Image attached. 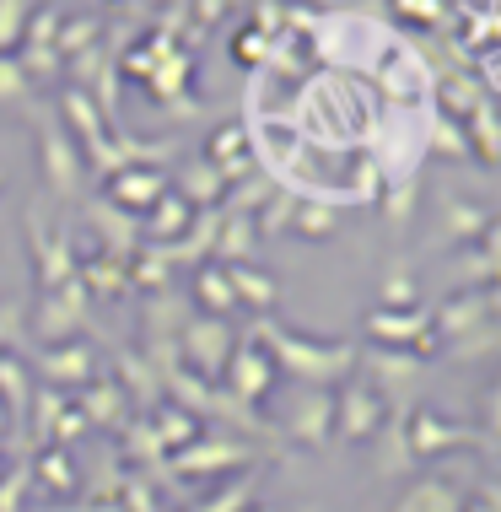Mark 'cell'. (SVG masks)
Wrapping results in <instances>:
<instances>
[{
	"instance_id": "1",
	"label": "cell",
	"mask_w": 501,
	"mask_h": 512,
	"mask_svg": "<svg viewBox=\"0 0 501 512\" xmlns=\"http://www.w3.org/2000/svg\"><path fill=\"white\" fill-rule=\"evenodd\" d=\"M254 340L270 351L275 372H291V378L313 383V389L340 383L345 372H356V362H361L356 340H302L297 329L275 324V318H259V324H254Z\"/></svg>"
},
{
	"instance_id": "2",
	"label": "cell",
	"mask_w": 501,
	"mask_h": 512,
	"mask_svg": "<svg viewBox=\"0 0 501 512\" xmlns=\"http://www.w3.org/2000/svg\"><path fill=\"white\" fill-rule=\"evenodd\" d=\"M33 135H38V168H44V189L60 200H87V162H81V151L71 141V130L60 124L54 108L38 103L33 114Z\"/></svg>"
},
{
	"instance_id": "3",
	"label": "cell",
	"mask_w": 501,
	"mask_h": 512,
	"mask_svg": "<svg viewBox=\"0 0 501 512\" xmlns=\"http://www.w3.org/2000/svg\"><path fill=\"white\" fill-rule=\"evenodd\" d=\"M232 345H238V335H232L227 318L189 313V324L178 329V362H184L194 378H221V372H227Z\"/></svg>"
},
{
	"instance_id": "4",
	"label": "cell",
	"mask_w": 501,
	"mask_h": 512,
	"mask_svg": "<svg viewBox=\"0 0 501 512\" xmlns=\"http://www.w3.org/2000/svg\"><path fill=\"white\" fill-rule=\"evenodd\" d=\"M81 329H92V297H87V286H81V275H76V281L60 286V292L38 297L33 335L49 340V345H65V340H81Z\"/></svg>"
},
{
	"instance_id": "5",
	"label": "cell",
	"mask_w": 501,
	"mask_h": 512,
	"mask_svg": "<svg viewBox=\"0 0 501 512\" xmlns=\"http://www.w3.org/2000/svg\"><path fill=\"white\" fill-rule=\"evenodd\" d=\"M367 335H372V345H383V351H410V356H421V362L437 351V335H431V308H405V313L372 308L367 313Z\"/></svg>"
},
{
	"instance_id": "6",
	"label": "cell",
	"mask_w": 501,
	"mask_h": 512,
	"mask_svg": "<svg viewBox=\"0 0 501 512\" xmlns=\"http://www.w3.org/2000/svg\"><path fill=\"white\" fill-rule=\"evenodd\" d=\"M27 232H33V265H38V292H60L76 281V248L65 227H49L38 211H27Z\"/></svg>"
},
{
	"instance_id": "7",
	"label": "cell",
	"mask_w": 501,
	"mask_h": 512,
	"mask_svg": "<svg viewBox=\"0 0 501 512\" xmlns=\"http://www.w3.org/2000/svg\"><path fill=\"white\" fill-rule=\"evenodd\" d=\"M491 221H496L491 205L458 195V189H442V200H437V243H442V248H469V243H480V232L491 227Z\"/></svg>"
},
{
	"instance_id": "8",
	"label": "cell",
	"mask_w": 501,
	"mask_h": 512,
	"mask_svg": "<svg viewBox=\"0 0 501 512\" xmlns=\"http://www.w3.org/2000/svg\"><path fill=\"white\" fill-rule=\"evenodd\" d=\"M227 394L232 399H243V405H254V399H264L270 394V378H275V362H270V351L248 335V340H238L232 345V356H227Z\"/></svg>"
},
{
	"instance_id": "9",
	"label": "cell",
	"mask_w": 501,
	"mask_h": 512,
	"mask_svg": "<svg viewBox=\"0 0 501 512\" xmlns=\"http://www.w3.org/2000/svg\"><path fill=\"white\" fill-rule=\"evenodd\" d=\"M491 292H453L448 302H442V308H431V335L437 340H469V335H480L485 324H491Z\"/></svg>"
},
{
	"instance_id": "10",
	"label": "cell",
	"mask_w": 501,
	"mask_h": 512,
	"mask_svg": "<svg viewBox=\"0 0 501 512\" xmlns=\"http://www.w3.org/2000/svg\"><path fill=\"white\" fill-rule=\"evenodd\" d=\"M167 189H173L167 184V168H119L114 178H103V200L130 216H146Z\"/></svg>"
},
{
	"instance_id": "11",
	"label": "cell",
	"mask_w": 501,
	"mask_h": 512,
	"mask_svg": "<svg viewBox=\"0 0 501 512\" xmlns=\"http://www.w3.org/2000/svg\"><path fill=\"white\" fill-rule=\"evenodd\" d=\"M81 211H87L97 243H103V254H114V259H135V254H141V216L119 211V205H108V200H81Z\"/></svg>"
},
{
	"instance_id": "12",
	"label": "cell",
	"mask_w": 501,
	"mask_h": 512,
	"mask_svg": "<svg viewBox=\"0 0 501 512\" xmlns=\"http://www.w3.org/2000/svg\"><path fill=\"white\" fill-rule=\"evenodd\" d=\"M38 372H44L49 383H87L97 378V345L81 335V340H65V345H44L38 351Z\"/></svg>"
},
{
	"instance_id": "13",
	"label": "cell",
	"mask_w": 501,
	"mask_h": 512,
	"mask_svg": "<svg viewBox=\"0 0 501 512\" xmlns=\"http://www.w3.org/2000/svg\"><path fill=\"white\" fill-rule=\"evenodd\" d=\"M334 421H340L345 437H372L383 426V394L372 389L367 378L361 383H345L340 399H334Z\"/></svg>"
},
{
	"instance_id": "14",
	"label": "cell",
	"mask_w": 501,
	"mask_h": 512,
	"mask_svg": "<svg viewBox=\"0 0 501 512\" xmlns=\"http://www.w3.org/2000/svg\"><path fill=\"white\" fill-rule=\"evenodd\" d=\"M356 367H367L372 372V389H399V394H410L415 383H421V372H426V362L421 356H410V351H383V345H372L367 356H361Z\"/></svg>"
},
{
	"instance_id": "15",
	"label": "cell",
	"mask_w": 501,
	"mask_h": 512,
	"mask_svg": "<svg viewBox=\"0 0 501 512\" xmlns=\"http://www.w3.org/2000/svg\"><path fill=\"white\" fill-rule=\"evenodd\" d=\"M167 184H173V195H184L194 211H216L221 195H227L221 173L205 157H184V162H178V173H167Z\"/></svg>"
},
{
	"instance_id": "16",
	"label": "cell",
	"mask_w": 501,
	"mask_h": 512,
	"mask_svg": "<svg viewBox=\"0 0 501 512\" xmlns=\"http://www.w3.org/2000/svg\"><path fill=\"white\" fill-rule=\"evenodd\" d=\"M189 221H194V205H189L184 195H173V189H167V195L141 216V243H151V248H173V243L189 232Z\"/></svg>"
},
{
	"instance_id": "17",
	"label": "cell",
	"mask_w": 501,
	"mask_h": 512,
	"mask_svg": "<svg viewBox=\"0 0 501 512\" xmlns=\"http://www.w3.org/2000/svg\"><path fill=\"white\" fill-rule=\"evenodd\" d=\"M189 308H200V313H211V318H227L232 308H238V292H232V281H227V270L216 265V259H205V265H194L189 275Z\"/></svg>"
},
{
	"instance_id": "18",
	"label": "cell",
	"mask_w": 501,
	"mask_h": 512,
	"mask_svg": "<svg viewBox=\"0 0 501 512\" xmlns=\"http://www.w3.org/2000/svg\"><path fill=\"white\" fill-rule=\"evenodd\" d=\"M216 265H259V227L254 216H232L221 211V227H216Z\"/></svg>"
},
{
	"instance_id": "19",
	"label": "cell",
	"mask_w": 501,
	"mask_h": 512,
	"mask_svg": "<svg viewBox=\"0 0 501 512\" xmlns=\"http://www.w3.org/2000/svg\"><path fill=\"white\" fill-rule=\"evenodd\" d=\"M76 275L81 286H87V297H124L130 292V259H114V254H76Z\"/></svg>"
},
{
	"instance_id": "20",
	"label": "cell",
	"mask_w": 501,
	"mask_h": 512,
	"mask_svg": "<svg viewBox=\"0 0 501 512\" xmlns=\"http://www.w3.org/2000/svg\"><path fill=\"white\" fill-rule=\"evenodd\" d=\"M141 324L151 329V340H178V329L189 324V297H184V286L146 297V302H141Z\"/></svg>"
},
{
	"instance_id": "21",
	"label": "cell",
	"mask_w": 501,
	"mask_h": 512,
	"mask_svg": "<svg viewBox=\"0 0 501 512\" xmlns=\"http://www.w3.org/2000/svg\"><path fill=\"white\" fill-rule=\"evenodd\" d=\"M221 270H227L232 292H238V302H248V308L270 313L275 302H281V281H275L264 265H221Z\"/></svg>"
},
{
	"instance_id": "22",
	"label": "cell",
	"mask_w": 501,
	"mask_h": 512,
	"mask_svg": "<svg viewBox=\"0 0 501 512\" xmlns=\"http://www.w3.org/2000/svg\"><path fill=\"white\" fill-rule=\"evenodd\" d=\"M38 108V87L27 81V71L17 65V54H0V114H17V119H27Z\"/></svg>"
},
{
	"instance_id": "23",
	"label": "cell",
	"mask_w": 501,
	"mask_h": 512,
	"mask_svg": "<svg viewBox=\"0 0 501 512\" xmlns=\"http://www.w3.org/2000/svg\"><path fill=\"white\" fill-rule=\"evenodd\" d=\"M464 124V135H469V151H475V162H485V168H496L501 162V114L491 103H480L469 119H458Z\"/></svg>"
},
{
	"instance_id": "24",
	"label": "cell",
	"mask_w": 501,
	"mask_h": 512,
	"mask_svg": "<svg viewBox=\"0 0 501 512\" xmlns=\"http://www.w3.org/2000/svg\"><path fill=\"white\" fill-rule=\"evenodd\" d=\"M329 421H334V399H329L324 389L302 394L297 405H291V415H286V426H291V432H297L302 442H324Z\"/></svg>"
},
{
	"instance_id": "25",
	"label": "cell",
	"mask_w": 501,
	"mask_h": 512,
	"mask_svg": "<svg viewBox=\"0 0 501 512\" xmlns=\"http://www.w3.org/2000/svg\"><path fill=\"white\" fill-rule=\"evenodd\" d=\"M437 114H448V119H469L475 108L485 103V92H480V81H469L464 71H442L437 81Z\"/></svg>"
},
{
	"instance_id": "26",
	"label": "cell",
	"mask_w": 501,
	"mask_h": 512,
	"mask_svg": "<svg viewBox=\"0 0 501 512\" xmlns=\"http://www.w3.org/2000/svg\"><path fill=\"white\" fill-rule=\"evenodd\" d=\"M297 205L302 195L291 184H275L270 189V200L259 205V216H254V227H259V243H270V238H281V232H291V216H297Z\"/></svg>"
},
{
	"instance_id": "27",
	"label": "cell",
	"mask_w": 501,
	"mask_h": 512,
	"mask_svg": "<svg viewBox=\"0 0 501 512\" xmlns=\"http://www.w3.org/2000/svg\"><path fill=\"white\" fill-rule=\"evenodd\" d=\"M291 232L308 243H329L334 232H340V205L334 200H302L297 216H291Z\"/></svg>"
},
{
	"instance_id": "28",
	"label": "cell",
	"mask_w": 501,
	"mask_h": 512,
	"mask_svg": "<svg viewBox=\"0 0 501 512\" xmlns=\"http://www.w3.org/2000/svg\"><path fill=\"white\" fill-rule=\"evenodd\" d=\"M421 146L442 151L448 162H475V151H469V135H464V124H458V119H448V114H431V119H426V135H421Z\"/></svg>"
},
{
	"instance_id": "29",
	"label": "cell",
	"mask_w": 501,
	"mask_h": 512,
	"mask_svg": "<svg viewBox=\"0 0 501 512\" xmlns=\"http://www.w3.org/2000/svg\"><path fill=\"white\" fill-rule=\"evenodd\" d=\"M415 189H421V178H394V184L378 195L383 216H388V232H405L410 216H415Z\"/></svg>"
},
{
	"instance_id": "30",
	"label": "cell",
	"mask_w": 501,
	"mask_h": 512,
	"mask_svg": "<svg viewBox=\"0 0 501 512\" xmlns=\"http://www.w3.org/2000/svg\"><path fill=\"white\" fill-rule=\"evenodd\" d=\"M54 44H60V60H76V54H87V49L103 44V22H97V17H65Z\"/></svg>"
},
{
	"instance_id": "31",
	"label": "cell",
	"mask_w": 501,
	"mask_h": 512,
	"mask_svg": "<svg viewBox=\"0 0 501 512\" xmlns=\"http://www.w3.org/2000/svg\"><path fill=\"white\" fill-rule=\"evenodd\" d=\"M38 6H44V0H0V54H17L22 27Z\"/></svg>"
},
{
	"instance_id": "32",
	"label": "cell",
	"mask_w": 501,
	"mask_h": 512,
	"mask_svg": "<svg viewBox=\"0 0 501 512\" xmlns=\"http://www.w3.org/2000/svg\"><path fill=\"white\" fill-rule=\"evenodd\" d=\"M448 442H464V432H458L453 421H442L437 410L415 415V448H421V453H431V448H448Z\"/></svg>"
},
{
	"instance_id": "33",
	"label": "cell",
	"mask_w": 501,
	"mask_h": 512,
	"mask_svg": "<svg viewBox=\"0 0 501 512\" xmlns=\"http://www.w3.org/2000/svg\"><path fill=\"white\" fill-rule=\"evenodd\" d=\"M383 308H388V313L421 308V292H415V275H410V270H388V275H383Z\"/></svg>"
},
{
	"instance_id": "34",
	"label": "cell",
	"mask_w": 501,
	"mask_h": 512,
	"mask_svg": "<svg viewBox=\"0 0 501 512\" xmlns=\"http://www.w3.org/2000/svg\"><path fill=\"white\" fill-rule=\"evenodd\" d=\"M232 60H238L243 71H259V65H270V38H264L259 27H243V33L232 38Z\"/></svg>"
},
{
	"instance_id": "35",
	"label": "cell",
	"mask_w": 501,
	"mask_h": 512,
	"mask_svg": "<svg viewBox=\"0 0 501 512\" xmlns=\"http://www.w3.org/2000/svg\"><path fill=\"white\" fill-rule=\"evenodd\" d=\"M22 362L11 351H0V405H11V410H22L27 405V383H22Z\"/></svg>"
},
{
	"instance_id": "36",
	"label": "cell",
	"mask_w": 501,
	"mask_h": 512,
	"mask_svg": "<svg viewBox=\"0 0 501 512\" xmlns=\"http://www.w3.org/2000/svg\"><path fill=\"white\" fill-rule=\"evenodd\" d=\"M119 372H124V383H130V394H146V399H157V378H151V367L146 356H135V351H124L119 356Z\"/></svg>"
},
{
	"instance_id": "37",
	"label": "cell",
	"mask_w": 501,
	"mask_h": 512,
	"mask_svg": "<svg viewBox=\"0 0 501 512\" xmlns=\"http://www.w3.org/2000/svg\"><path fill=\"white\" fill-rule=\"evenodd\" d=\"M351 184H356V200H361V205H378V195H383V168H378L372 157H356V178H351Z\"/></svg>"
},
{
	"instance_id": "38",
	"label": "cell",
	"mask_w": 501,
	"mask_h": 512,
	"mask_svg": "<svg viewBox=\"0 0 501 512\" xmlns=\"http://www.w3.org/2000/svg\"><path fill=\"white\" fill-rule=\"evenodd\" d=\"M238 453H243V448H232V442H227V448H221V442H205V448H194L184 464H189V469H211V464H232Z\"/></svg>"
},
{
	"instance_id": "39",
	"label": "cell",
	"mask_w": 501,
	"mask_h": 512,
	"mask_svg": "<svg viewBox=\"0 0 501 512\" xmlns=\"http://www.w3.org/2000/svg\"><path fill=\"white\" fill-rule=\"evenodd\" d=\"M480 254H485V265H491V286H501V216L480 232Z\"/></svg>"
},
{
	"instance_id": "40",
	"label": "cell",
	"mask_w": 501,
	"mask_h": 512,
	"mask_svg": "<svg viewBox=\"0 0 501 512\" xmlns=\"http://www.w3.org/2000/svg\"><path fill=\"white\" fill-rule=\"evenodd\" d=\"M189 432H194L189 410H162V437L167 442H178V437H189Z\"/></svg>"
},
{
	"instance_id": "41",
	"label": "cell",
	"mask_w": 501,
	"mask_h": 512,
	"mask_svg": "<svg viewBox=\"0 0 501 512\" xmlns=\"http://www.w3.org/2000/svg\"><path fill=\"white\" fill-rule=\"evenodd\" d=\"M394 11H405V17H437V0H394Z\"/></svg>"
},
{
	"instance_id": "42",
	"label": "cell",
	"mask_w": 501,
	"mask_h": 512,
	"mask_svg": "<svg viewBox=\"0 0 501 512\" xmlns=\"http://www.w3.org/2000/svg\"><path fill=\"white\" fill-rule=\"evenodd\" d=\"M480 405H485V421H491L496 432H501V383H496V389H491V394L480 399Z\"/></svg>"
},
{
	"instance_id": "43",
	"label": "cell",
	"mask_w": 501,
	"mask_h": 512,
	"mask_svg": "<svg viewBox=\"0 0 501 512\" xmlns=\"http://www.w3.org/2000/svg\"><path fill=\"white\" fill-rule=\"evenodd\" d=\"M114 6H124V11H141V17H146V0H114Z\"/></svg>"
},
{
	"instance_id": "44",
	"label": "cell",
	"mask_w": 501,
	"mask_h": 512,
	"mask_svg": "<svg viewBox=\"0 0 501 512\" xmlns=\"http://www.w3.org/2000/svg\"><path fill=\"white\" fill-rule=\"evenodd\" d=\"M221 6H254V0H221Z\"/></svg>"
},
{
	"instance_id": "45",
	"label": "cell",
	"mask_w": 501,
	"mask_h": 512,
	"mask_svg": "<svg viewBox=\"0 0 501 512\" xmlns=\"http://www.w3.org/2000/svg\"><path fill=\"white\" fill-rule=\"evenodd\" d=\"M0 184H6V173H0Z\"/></svg>"
},
{
	"instance_id": "46",
	"label": "cell",
	"mask_w": 501,
	"mask_h": 512,
	"mask_svg": "<svg viewBox=\"0 0 501 512\" xmlns=\"http://www.w3.org/2000/svg\"><path fill=\"white\" fill-rule=\"evenodd\" d=\"M291 6H297V0H291Z\"/></svg>"
}]
</instances>
